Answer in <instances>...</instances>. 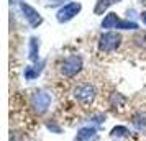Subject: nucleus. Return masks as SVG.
<instances>
[{"label": "nucleus", "instance_id": "obj_4", "mask_svg": "<svg viewBox=\"0 0 146 141\" xmlns=\"http://www.w3.org/2000/svg\"><path fill=\"white\" fill-rule=\"evenodd\" d=\"M79 12H80V3H77V2H71V3L64 5V7L58 12V20H59L61 23L69 21V20H72Z\"/></svg>", "mask_w": 146, "mask_h": 141}, {"label": "nucleus", "instance_id": "obj_13", "mask_svg": "<svg viewBox=\"0 0 146 141\" xmlns=\"http://www.w3.org/2000/svg\"><path fill=\"white\" fill-rule=\"evenodd\" d=\"M139 2H141V3H143V5H146V0H139Z\"/></svg>", "mask_w": 146, "mask_h": 141}, {"label": "nucleus", "instance_id": "obj_3", "mask_svg": "<svg viewBox=\"0 0 146 141\" xmlns=\"http://www.w3.org/2000/svg\"><path fill=\"white\" fill-rule=\"evenodd\" d=\"M120 34L117 33H112V31H108V33H104L100 36V49L102 51H107V53H110L113 49H117L120 44Z\"/></svg>", "mask_w": 146, "mask_h": 141}, {"label": "nucleus", "instance_id": "obj_9", "mask_svg": "<svg viewBox=\"0 0 146 141\" xmlns=\"http://www.w3.org/2000/svg\"><path fill=\"white\" fill-rule=\"evenodd\" d=\"M38 48H40L38 40H36V38H31V40H30V58L33 61L38 59Z\"/></svg>", "mask_w": 146, "mask_h": 141}, {"label": "nucleus", "instance_id": "obj_5", "mask_svg": "<svg viewBox=\"0 0 146 141\" xmlns=\"http://www.w3.org/2000/svg\"><path fill=\"white\" fill-rule=\"evenodd\" d=\"M49 95L44 94V92H35L33 97H31V105L35 107V110L38 112V113H44L49 107Z\"/></svg>", "mask_w": 146, "mask_h": 141}, {"label": "nucleus", "instance_id": "obj_8", "mask_svg": "<svg viewBox=\"0 0 146 141\" xmlns=\"http://www.w3.org/2000/svg\"><path fill=\"white\" fill-rule=\"evenodd\" d=\"M115 2H117V0H97V5H95V10H94V12L97 15L104 13L107 8L110 7L112 3H115Z\"/></svg>", "mask_w": 146, "mask_h": 141}, {"label": "nucleus", "instance_id": "obj_10", "mask_svg": "<svg viewBox=\"0 0 146 141\" xmlns=\"http://www.w3.org/2000/svg\"><path fill=\"white\" fill-rule=\"evenodd\" d=\"M92 134H94L92 128H84V130H80V131H79V134H77V138H76V140H77V141L87 140V138H90Z\"/></svg>", "mask_w": 146, "mask_h": 141}, {"label": "nucleus", "instance_id": "obj_11", "mask_svg": "<svg viewBox=\"0 0 146 141\" xmlns=\"http://www.w3.org/2000/svg\"><path fill=\"white\" fill-rule=\"evenodd\" d=\"M125 131H126L125 128H115V130H113V133L118 134V136H120V134H125Z\"/></svg>", "mask_w": 146, "mask_h": 141}, {"label": "nucleus", "instance_id": "obj_7", "mask_svg": "<svg viewBox=\"0 0 146 141\" xmlns=\"http://www.w3.org/2000/svg\"><path fill=\"white\" fill-rule=\"evenodd\" d=\"M20 8H21V12L25 13V18L28 20V23H30L33 28H36L38 25H41L43 18H41L40 13H38V12H36L33 7H30L28 3H23V2H20Z\"/></svg>", "mask_w": 146, "mask_h": 141}, {"label": "nucleus", "instance_id": "obj_6", "mask_svg": "<svg viewBox=\"0 0 146 141\" xmlns=\"http://www.w3.org/2000/svg\"><path fill=\"white\" fill-rule=\"evenodd\" d=\"M76 97H77V100L82 102V103H90L94 100V97H95V90H94L92 85H89V84H80L79 87L76 89Z\"/></svg>", "mask_w": 146, "mask_h": 141}, {"label": "nucleus", "instance_id": "obj_15", "mask_svg": "<svg viewBox=\"0 0 146 141\" xmlns=\"http://www.w3.org/2000/svg\"><path fill=\"white\" fill-rule=\"evenodd\" d=\"M117 2H120V0H117Z\"/></svg>", "mask_w": 146, "mask_h": 141}, {"label": "nucleus", "instance_id": "obj_14", "mask_svg": "<svg viewBox=\"0 0 146 141\" xmlns=\"http://www.w3.org/2000/svg\"><path fill=\"white\" fill-rule=\"evenodd\" d=\"M56 2H59V0H56Z\"/></svg>", "mask_w": 146, "mask_h": 141}, {"label": "nucleus", "instance_id": "obj_12", "mask_svg": "<svg viewBox=\"0 0 146 141\" xmlns=\"http://www.w3.org/2000/svg\"><path fill=\"white\" fill-rule=\"evenodd\" d=\"M141 20H143V23L146 25V12H143V13H141Z\"/></svg>", "mask_w": 146, "mask_h": 141}, {"label": "nucleus", "instance_id": "obj_2", "mask_svg": "<svg viewBox=\"0 0 146 141\" xmlns=\"http://www.w3.org/2000/svg\"><path fill=\"white\" fill-rule=\"evenodd\" d=\"M80 67H82V59H80L79 56H69V58L64 59L61 71H62L64 75L72 77V75H76L80 71Z\"/></svg>", "mask_w": 146, "mask_h": 141}, {"label": "nucleus", "instance_id": "obj_1", "mask_svg": "<svg viewBox=\"0 0 146 141\" xmlns=\"http://www.w3.org/2000/svg\"><path fill=\"white\" fill-rule=\"evenodd\" d=\"M102 28H121V30H135V28H138L136 23H133V21H123L120 20L117 13H108L104 18L102 21Z\"/></svg>", "mask_w": 146, "mask_h": 141}]
</instances>
